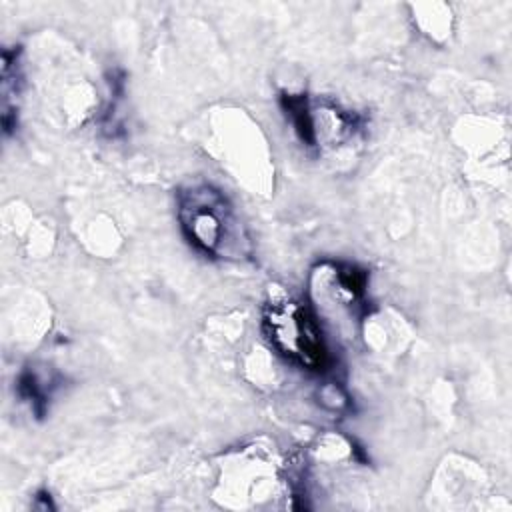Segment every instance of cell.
I'll list each match as a JSON object with an SVG mask.
<instances>
[{
    "label": "cell",
    "instance_id": "5",
    "mask_svg": "<svg viewBox=\"0 0 512 512\" xmlns=\"http://www.w3.org/2000/svg\"><path fill=\"white\" fill-rule=\"evenodd\" d=\"M334 280L338 286V294L344 296L348 302H362L366 296V270L358 268L350 262L334 264Z\"/></svg>",
    "mask_w": 512,
    "mask_h": 512
},
{
    "label": "cell",
    "instance_id": "2",
    "mask_svg": "<svg viewBox=\"0 0 512 512\" xmlns=\"http://www.w3.org/2000/svg\"><path fill=\"white\" fill-rule=\"evenodd\" d=\"M264 332L278 354L310 372H326L332 354L314 312L298 300L270 302L264 310Z\"/></svg>",
    "mask_w": 512,
    "mask_h": 512
},
{
    "label": "cell",
    "instance_id": "1",
    "mask_svg": "<svg viewBox=\"0 0 512 512\" xmlns=\"http://www.w3.org/2000/svg\"><path fill=\"white\" fill-rule=\"evenodd\" d=\"M176 218L184 238L212 260H244L250 256V238L228 196L196 182L176 190Z\"/></svg>",
    "mask_w": 512,
    "mask_h": 512
},
{
    "label": "cell",
    "instance_id": "3",
    "mask_svg": "<svg viewBox=\"0 0 512 512\" xmlns=\"http://www.w3.org/2000/svg\"><path fill=\"white\" fill-rule=\"evenodd\" d=\"M18 54H20V48L16 50L6 48L2 52V124L6 134L14 130L16 116H18L12 104V98H18L20 94V82H22Z\"/></svg>",
    "mask_w": 512,
    "mask_h": 512
},
{
    "label": "cell",
    "instance_id": "4",
    "mask_svg": "<svg viewBox=\"0 0 512 512\" xmlns=\"http://www.w3.org/2000/svg\"><path fill=\"white\" fill-rule=\"evenodd\" d=\"M52 388H54V380H44L36 370L32 368H24L18 376L16 382V390L18 396L30 404L32 412L42 418L48 410V402L52 398Z\"/></svg>",
    "mask_w": 512,
    "mask_h": 512
}]
</instances>
